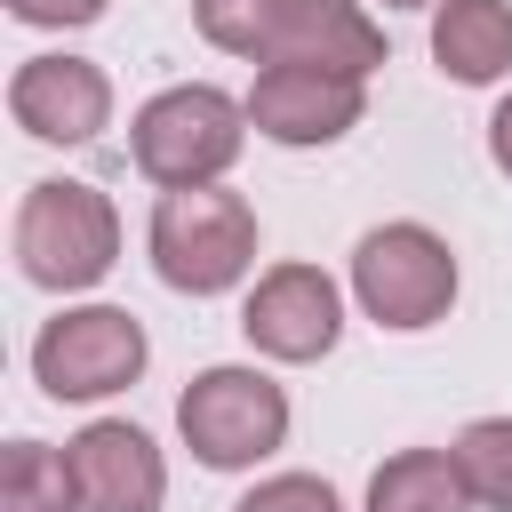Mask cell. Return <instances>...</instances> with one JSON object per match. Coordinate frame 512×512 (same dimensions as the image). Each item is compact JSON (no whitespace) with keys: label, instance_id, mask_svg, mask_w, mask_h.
Segmentation results:
<instances>
[{"label":"cell","instance_id":"5bb4252c","mask_svg":"<svg viewBox=\"0 0 512 512\" xmlns=\"http://www.w3.org/2000/svg\"><path fill=\"white\" fill-rule=\"evenodd\" d=\"M288 16H296V0H192L200 40L224 56H248V64H280Z\"/></svg>","mask_w":512,"mask_h":512},{"label":"cell","instance_id":"9c48e42d","mask_svg":"<svg viewBox=\"0 0 512 512\" xmlns=\"http://www.w3.org/2000/svg\"><path fill=\"white\" fill-rule=\"evenodd\" d=\"M8 112L40 144H96L112 120V80L88 56H24L8 80Z\"/></svg>","mask_w":512,"mask_h":512},{"label":"cell","instance_id":"ffe728a7","mask_svg":"<svg viewBox=\"0 0 512 512\" xmlns=\"http://www.w3.org/2000/svg\"><path fill=\"white\" fill-rule=\"evenodd\" d=\"M384 8H440V0H384Z\"/></svg>","mask_w":512,"mask_h":512},{"label":"cell","instance_id":"9a60e30c","mask_svg":"<svg viewBox=\"0 0 512 512\" xmlns=\"http://www.w3.org/2000/svg\"><path fill=\"white\" fill-rule=\"evenodd\" d=\"M0 512H88L80 480H72V456L48 448V440H16L8 472H0Z\"/></svg>","mask_w":512,"mask_h":512},{"label":"cell","instance_id":"d6986e66","mask_svg":"<svg viewBox=\"0 0 512 512\" xmlns=\"http://www.w3.org/2000/svg\"><path fill=\"white\" fill-rule=\"evenodd\" d=\"M488 160L512 176V96H504V104H496V120H488Z\"/></svg>","mask_w":512,"mask_h":512},{"label":"cell","instance_id":"e0dca14e","mask_svg":"<svg viewBox=\"0 0 512 512\" xmlns=\"http://www.w3.org/2000/svg\"><path fill=\"white\" fill-rule=\"evenodd\" d=\"M232 512H344V504H336V488H328L320 472H272V480H256Z\"/></svg>","mask_w":512,"mask_h":512},{"label":"cell","instance_id":"ba28073f","mask_svg":"<svg viewBox=\"0 0 512 512\" xmlns=\"http://www.w3.org/2000/svg\"><path fill=\"white\" fill-rule=\"evenodd\" d=\"M368 112V88L352 72H320V64H264L256 88H248V120L256 136L304 152V144H336L344 128H360Z\"/></svg>","mask_w":512,"mask_h":512},{"label":"cell","instance_id":"5b68a950","mask_svg":"<svg viewBox=\"0 0 512 512\" xmlns=\"http://www.w3.org/2000/svg\"><path fill=\"white\" fill-rule=\"evenodd\" d=\"M352 296L376 328H432L456 304V256L432 224H376L352 248Z\"/></svg>","mask_w":512,"mask_h":512},{"label":"cell","instance_id":"277c9868","mask_svg":"<svg viewBox=\"0 0 512 512\" xmlns=\"http://www.w3.org/2000/svg\"><path fill=\"white\" fill-rule=\"evenodd\" d=\"M176 432L208 472H248L288 440V392L264 368H200L176 400Z\"/></svg>","mask_w":512,"mask_h":512},{"label":"cell","instance_id":"30bf717a","mask_svg":"<svg viewBox=\"0 0 512 512\" xmlns=\"http://www.w3.org/2000/svg\"><path fill=\"white\" fill-rule=\"evenodd\" d=\"M72 456V480H80V504L88 512H160L168 504V464L152 448V432L120 424V416H96L64 440Z\"/></svg>","mask_w":512,"mask_h":512},{"label":"cell","instance_id":"52a82bcc","mask_svg":"<svg viewBox=\"0 0 512 512\" xmlns=\"http://www.w3.org/2000/svg\"><path fill=\"white\" fill-rule=\"evenodd\" d=\"M240 328H248V344L264 352V360H320L336 336H344V296H336V280L320 272V264H272L256 288H248V304H240Z\"/></svg>","mask_w":512,"mask_h":512},{"label":"cell","instance_id":"7c38bea8","mask_svg":"<svg viewBox=\"0 0 512 512\" xmlns=\"http://www.w3.org/2000/svg\"><path fill=\"white\" fill-rule=\"evenodd\" d=\"M432 64L464 88L512 72V8L504 0H440L432 8Z\"/></svg>","mask_w":512,"mask_h":512},{"label":"cell","instance_id":"8fae6325","mask_svg":"<svg viewBox=\"0 0 512 512\" xmlns=\"http://www.w3.org/2000/svg\"><path fill=\"white\" fill-rule=\"evenodd\" d=\"M280 64H320V72L368 80L384 64V24L360 0H296L288 40H280Z\"/></svg>","mask_w":512,"mask_h":512},{"label":"cell","instance_id":"2e32d148","mask_svg":"<svg viewBox=\"0 0 512 512\" xmlns=\"http://www.w3.org/2000/svg\"><path fill=\"white\" fill-rule=\"evenodd\" d=\"M448 456H456L480 512H512V416H472Z\"/></svg>","mask_w":512,"mask_h":512},{"label":"cell","instance_id":"ac0fdd59","mask_svg":"<svg viewBox=\"0 0 512 512\" xmlns=\"http://www.w3.org/2000/svg\"><path fill=\"white\" fill-rule=\"evenodd\" d=\"M112 0H8L16 24H40V32H72V24H96Z\"/></svg>","mask_w":512,"mask_h":512},{"label":"cell","instance_id":"8992f818","mask_svg":"<svg viewBox=\"0 0 512 512\" xmlns=\"http://www.w3.org/2000/svg\"><path fill=\"white\" fill-rule=\"evenodd\" d=\"M144 320L120 304H72L32 336V376L48 400H112L144 376Z\"/></svg>","mask_w":512,"mask_h":512},{"label":"cell","instance_id":"4fadbf2b","mask_svg":"<svg viewBox=\"0 0 512 512\" xmlns=\"http://www.w3.org/2000/svg\"><path fill=\"white\" fill-rule=\"evenodd\" d=\"M368 512H472V488L448 448H400L368 480Z\"/></svg>","mask_w":512,"mask_h":512},{"label":"cell","instance_id":"3957f363","mask_svg":"<svg viewBox=\"0 0 512 512\" xmlns=\"http://www.w3.org/2000/svg\"><path fill=\"white\" fill-rule=\"evenodd\" d=\"M144 240H152V272L176 296H224L256 264V208L224 184H184V192H160Z\"/></svg>","mask_w":512,"mask_h":512},{"label":"cell","instance_id":"7a4b0ae2","mask_svg":"<svg viewBox=\"0 0 512 512\" xmlns=\"http://www.w3.org/2000/svg\"><path fill=\"white\" fill-rule=\"evenodd\" d=\"M248 144V104L208 88V80H184V88H160L136 120H128V152L136 168L160 184V192H184V184H216Z\"/></svg>","mask_w":512,"mask_h":512},{"label":"cell","instance_id":"6da1fadb","mask_svg":"<svg viewBox=\"0 0 512 512\" xmlns=\"http://www.w3.org/2000/svg\"><path fill=\"white\" fill-rule=\"evenodd\" d=\"M112 256H120V216H112V200L96 184L40 176L24 192V208H16V272L32 288H56V296L96 288L112 272Z\"/></svg>","mask_w":512,"mask_h":512}]
</instances>
